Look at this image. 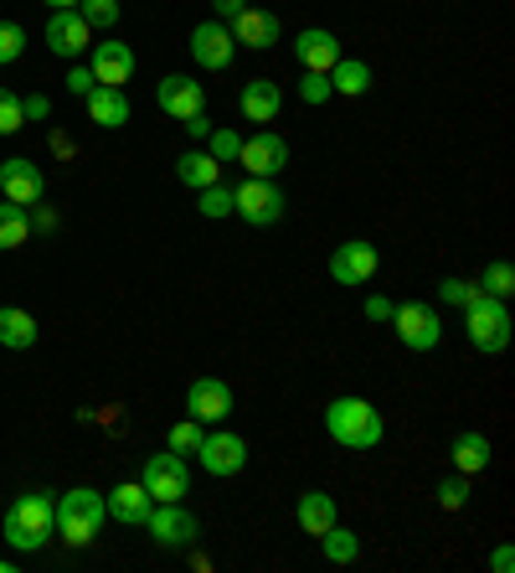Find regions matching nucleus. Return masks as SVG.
Returning a JSON list of instances; mask_svg holds the SVG:
<instances>
[{"mask_svg": "<svg viewBox=\"0 0 515 573\" xmlns=\"http://www.w3.org/2000/svg\"><path fill=\"white\" fill-rule=\"evenodd\" d=\"M58 532V497L52 491H31V497H16L6 522H0V538L16 548V553H42Z\"/></svg>", "mask_w": 515, "mask_h": 573, "instance_id": "f257e3e1", "label": "nucleus"}, {"mask_svg": "<svg viewBox=\"0 0 515 573\" xmlns=\"http://www.w3.org/2000/svg\"><path fill=\"white\" fill-rule=\"evenodd\" d=\"M325 434L336 439L340 450H377L387 423L367 398H336V403L325 408Z\"/></svg>", "mask_w": 515, "mask_h": 573, "instance_id": "f03ea898", "label": "nucleus"}, {"mask_svg": "<svg viewBox=\"0 0 515 573\" xmlns=\"http://www.w3.org/2000/svg\"><path fill=\"white\" fill-rule=\"evenodd\" d=\"M109 522V501L93 485H73L68 497H58V538L68 548H89Z\"/></svg>", "mask_w": 515, "mask_h": 573, "instance_id": "7ed1b4c3", "label": "nucleus"}, {"mask_svg": "<svg viewBox=\"0 0 515 573\" xmlns=\"http://www.w3.org/2000/svg\"><path fill=\"white\" fill-rule=\"evenodd\" d=\"M464 331H470V347L485 351V357L505 351L511 347V310H505V300H495V295H474V300L464 305Z\"/></svg>", "mask_w": 515, "mask_h": 573, "instance_id": "20e7f679", "label": "nucleus"}, {"mask_svg": "<svg viewBox=\"0 0 515 573\" xmlns=\"http://www.w3.org/2000/svg\"><path fill=\"white\" fill-rule=\"evenodd\" d=\"M284 192L279 182H264V176H248V182H237L233 186V212L243 217L248 227H274L284 217Z\"/></svg>", "mask_w": 515, "mask_h": 573, "instance_id": "39448f33", "label": "nucleus"}, {"mask_svg": "<svg viewBox=\"0 0 515 573\" xmlns=\"http://www.w3.org/2000/svg\"><path fill=\"white\" fill-rule=\"evenodd\" d=\"M392 331H398V341L408 351H433L443 341V316L433 310V305L423 300H408V305H392Z\"/></svg>", "mask_w": 515, "mask_h": 573, "instance_id": "423d86ee", "label": "nucleus"}, {"mask_svg": "<svg viewBox=\"0 0 515 573\" xmlns=\"http://www.w3.org/2000/svg\"><path fill=\"white\" fill-rule=\"evenodd\" d=\"M140 485L150 491V501H181L192 491V465H186V454H176V450L150 454L145 470H140Z\"/></svg>", "mask_w": 515, "mask_h": 573, "instance_id": "0eeeda50", "label": "nucleus"}, {"mask_svg": "<svg viewBox=\"0 0 515 573\" xmlns=\"http://www.w3.org/2000/svg\"><path fill=\"white\" fill-rule=\"evenodd\" d=\"M145 528H150V538H155L161 548H192L196 538H202V522H196L181 501H155Z\"/></svg>", "mask_w": 515, "mask_h": 573, "instance_id": "6e6552de", "label": "nucleus"}, {"mask_svg": "<svg viewBox=\"0 0 515 573\" xmlns=\"http://www.w3.org/2000/svg\"><path fill=\"white\" fill-rule=\"evenodd\" d=\"M377 269H382V258H377V248H371L367 238H351L340 243L336 254H330V279L346 289H361L377 279Z\"/></svg>", "mask_w": 515, "mask_h": 573, "instance_id": "1a4fd4ad", "label": "nucleus"}, {"mask_svg": "<svg viewBox=\"0 0 515 573\" xmlns=\"http://www.w3.org/2000/svg\"><path fill=\"white\" fill-rule=\"evenodd\" d=\"M155 104L171 114V120H196V114H206V89L196 83L192 73H165L161 83H155Z\"/></svg>", "mask_w": 515, "mask_h": 573, "instance_id": "9d476101", "label": "nucleus"}, {"mask_svg": "<svg viewBox=\"0 0 515 573\" xmlns=\"http://www.w3.org/2000/svg\"><path fill=\"white\" fill-rule=\"evenodd\" d=\"M0 196L6 202H16V207H37L47 196V176L37 161H27V155H11V161H0Z\"/></svg>", "mask_w": 515, "mask_h": 573, "instance_id": "9b49d317", "label": "nucleus"}, {"mask_svg": "<svg viewBox=\"0 0 515 573\" xmlns=\"http://www.w3.org/2000/svg\"><path fill=\"white\" fill-rule=\"evenodd\" d=\"M237 161H243L248 176L274 182V176L289 166V145H284V135H274V130H253V135L243 140V151H237Z\"/></svg>", "mask_w": 515, "mask_h": 573, "instance_id": "f8f14e48", "label": "nucleus"}, {"mask_svg": "<svg viewBox=\"0 0 515 573\" xmlns=\"http://www.w3.org/2000/svg\"><path fill=\"white\" fill-rule=\"evenodd\" d=\"M196 460H202L206 475L227 481V475H237V470L248 465V444H243V434H233V429H217V434H206V439H202Z\"/></svg>", "mask_w": 515, "mask_h": 573, "instance_id": "ddd939ff", "label": "nucleus"}, {"mask_svg": "<svg viewBox=\"0 0 515 573\" xmlns=\"http://www.w3.org/2000/svg\"><path fill=\"white\" fill-rule=\"evenodd\" d=\"M237 47H248V52H268V47H279V11H264V6H243V11L227 21Z\"/></svg>", "mask_w": 515, "mask_h": 573, "instance_id": "4468645a", "label": "nucleus"}, {"mask_svg": "<svg viewBox=\"0 0 515 573\" xmlns=\"http://www.w3.org/2000/svg\"><path fill=\"white\" fill-rule=\"evenodd\" d=\"M186 47H192L196 68H206V73H222V68H233V52H237L227 21H202V27L192 31V42H186Z\"/></svg>", "mask_w": 515, "mask_h": 573, "instance_id": "2eb2a0df", "label": "nucleus"}, {"mask_svg": "<svg viewBox=\"0 0 515 573\" xmlns=\"http://www.w3.org/2000/svg\"><path fill=\"white\" fill-rule=\"evenodd\" d=\"M186 413H192L196 423H227V413H233V388L222 378H196L192 388H186Z\"/></svg>", "mask_w": 515, "mask_h": 573, "instance_id": "dca6fc26", "label": "nucleus"}, {"mask_svg": "<svg viewBox=\"0 0 515 573\" xmlns=\"http://www.w3.org/2000/svg\"><path fill=\"white\" fill-rule=\"evenodd\" d=\"M47 47H52L58 58H83L93 47V27L78 11H52V21H47Z\"/></svg>", "mask_w": 515, "mask_h": 573, "instance_id": "f3484780", "label": "nucleus"}, {"mask_svg": "<svg viewBox=\"0 0 515 573\" xmlns=\"http://www.w3.org/2000/svg\"><path fill=\"white\" fill-rule=\"evenodd\" d=\"M295 58H299V68H305V73H330V68H336L346 52H340L336 31L309 27V31H299V37H295Z\"/></svg>", "mask_w": 515, "mask_h": 573, "instance_id": "a211bd4d", "label": "nucleus"}, {"mask_svg": "<svg viewBox=\"0 0 515 573\" xmlns=\"http://www.w3.org/2000/svg\"><path fill=\"white\" fill-rule=\"evenodd\" d=\"M93 58H89V68H93V83H109V89H124L134 78V52L124 42H93L89 47Z\"/></svg>", "mask_w": 515, "mask_h": 573, "instance_id": "6ab92c4d", "label": "nucleus"}, {"mask_svg": "<svg viewBox=\"0 0 515 573\" xmlns=\"http://www.w3.org/2000/svg\"><path fill=\"white\" fill-rule=\"evenodd\" d=\"M237 109H243L248 124H274L284 109V89L274 78H253V83H243V93H237Z\"/></svg>", "mask_w": 515, "mask_h": 573, "instance_id": "aec40b11", "label": "nucleus"}, {"mask_svg": "<svg viewBox=\"0 0 515 573\" xmlns=\"http://www.w3.org/2000/svg\"><path fill=\"white\" fill-rule=\"evenodd\" d=\"M83 109L99 130H124L130 124V99H124V89H109V83H93L83 93Z\"/></svg>", "mask_w": 515, "mask_h": 573, "instance_id": "412c9836", "label": "nucleus"}, {"mask_svg": "<svg viewBox=\"0 0 515 573\" xmlns=\"http://www.w3.org/2000/svg\"><path fill=\"white\" fill-rule=\"evenodd\" d=\"M109 516H114V522H124V528H145L150 522V507H155V501H150V491L140 481H130V485H114V491H109Z\"/></svg>", "mask_w": 515, "mask_h": 573, "instance_id": "4be33fe9", "label": "nucleus"}, {"mask_svg": "<svg viewBox=\"0 0 515 573\" xmlns=\"http://www.w3.org/2000/svg\"><path fill=\"white\" fill-rule=\"evenodd\" d=\"M37 316L21 310V305H0V347L6 351H31L37 347Z\"/></svg>", "mask_w": 515, "mask_h": 573, "instance_id": "5701e85b", "label": "nucleus"}, {"mask_svg": "<svg viewBox=\"0 0 515 573\" xmlns=\"http://www.w3.org/2000/svg\"><path fill=\"white\" fill-rule=\"evenodd\" d=\"M454 470L459 475H480V470H490V439L480 434V429H464V434L454 439Z\"/></svg>", "mask_w": 515, "mask_h": 573, "instance_id": "b1692460", "label": "nucleus"}, {"mask_svg": "<svg viewBox=\"0 0 515 573\" xmlns=\"http://www.w3.org/2000/svg\"><path fill=\"white\" fill-rule=\"evenodd\" d=\"M299 528L309 532V538H320L325 528H336V497H325V491H305V497H299Z\"/></svg>", "mask_w": 515, "mask_h": 573, "instance_id": "393cba45", "label": "nucleus"}, {"mask_svg": "<svg viewBox=\"0 0 515 573\" xmlns=\"http://www.w3.org/2000/svg\"><path fill=\"white\" fill-rule=\"evenodd\" d=\"M176 176H181V186H192V192H202V186H212V182H222V166L212 161V151H186L176 161Z\"/></svg>", "mask_w": 515, "mask_h": 573, "instance_id": "a878e982", "label": "nucleus"}, {"mask_svg": "<svg viewBox=\"0 0 515 573\" xmlns=\"http://www.w3.org/2000/svg\"><path fill=\"white\" fill-rule=\"evenodd\" d=\"M325 78H330V89L336 93H351V99H361V93L371 89V68L367 62H356V58H340Z\"/></svg>", "mask_w": 515, "mask_h": 573, "instance_id": "bb28decb", "label": "nucleus"}, {"mask_svg": "<svg viewBox=\"0 0 515 573\" xmlns=\"http://www.w3.org/2000/svg\"><path fill=\"white\" fill-rule=\"evenodd\" d=\"M320 553H325V563H356V559H361V538L336 522V528L320 532Z\"/></svg>", "mask_w": 515, "mask_h": 573, "instance_id": "cd10ccee", "label": "nucleus"}, {"mask_svg": "<svg viewBox=\"0 0 515 573\" xmlns=\"http://www.w3.org/2000/svg\"><path fill=\"white\" fill-rule=\"evenodd\" d=\"M27 238H31L27 207H16V202H0V254H6V248H21Z\"/></svg>", "mask_w": 515, "mask_h": 573, "instance_id": "c85d7f7f", "label": "nucleus"}, {"mask_svg": "<svg viewBox=\"0 0 515 573\" xmlns=\"http://www.w3.org/2000/svg\"><path fill=\"white\" fill-rule=\"evenodd\" d=\"M480 295H495V300H511L515 295V269L505 264V258L485 264V274H480Z\"/></svg>", "mask_w": 515, "mask_h": 573, "instance_id": "c756f323", "label": "nucleus"}, {"mask_svg": "<svg viewBox=\"0 0 515 573\" xmlns=\"http://www.w3.org/2000/svg\"><path fill=\"white\" fill-rule=\"evenodd\" d=\"M196 212L212 217V223H217V217H233V186H222V182L202 186V192H196Z\"/></svg>", "mask_w": 515, "mask_h": 573, "instance_id": "7c9ffc66", "label": "nucleus"}, {"mask_svg": "<svg viewBox=\"0 0 515 573\" xmlns=\"http://www.w3.org/2000/svg\"><path fill=\"white\" fill-rule=\"evenodd\" d=\"M202 439H206V429L192 419V413H186L181 423H171V434H165V450H176V454H196V450H202Z\"/></svg>", "mask_w": 515, "mask_h": 573, "instance_id": "2f4dec72", "label": "nucleus"}, {"mask_svg": "<svg viewBox=\"0 0 515 573\" xmlns=\"http://www.w3.org/2000/svg\"><path fill=\"white\" fill-rule=\"evenodd\" d=\"M78 16L93 31H114L119 27V0H78Z\"/></svg>", "mask_w": 515, "mask_h": 573, "instance_id": "473e14b6", "label": "nucleus"}, {"mask_svg": "<svg viewBox=\"0 0 515 573\" xmlns=\"http://www.w3.org/2000/svg\"><path fill=\"white\" fill-rule=\"evenodd\" d=\"M206 151H212V161H217V166H233L237 151H243V140H237V130H222V124H212V135H206Z\"/></svg>", "mask_w": 515, "mask_h": 573, "instance_id": "72a5a7b5", "label": "nucleus"}, {"mask_svg": "<svg viewBox=\"0 0 515 573\" xmlns=\"http://www.w3.org/2000/svg\"><path fill=\"white\" fill-rule=\"evenodd\" d=\"M27 52V27L21 21H0V68H11Z\"/></svg>", "mask_w": 515, "mask_h": 573, "instance_id": "f704fd0d", "label": "nucleus"}, {"mask_svg": "<svg viewBox=\"0 0 515 573\" xmlns=\"http://www.w3.org/2000/svg\"><path fill=\"white\" fill-rule=\"evenodd\" d=\"M439 507L443 512H464V507H470V481H464V475L439 481Z\"/></svg>", "mask_w": 515, "mask_h": 573, "instance_id": "c9c22d12", "label": "nucleus"}, {"mask_svg": "<svg viewBox=\"0 0 515 573\" xmlns=\"http://www.w3.org/2000/svg\"><path fill=\"white\" fill-rule=\"evenodd\" d=\"M27 124V114H21V99H16L11 89H0V135H16Z\"/></svg>", "mask_w": 515, "mask_h": 573, "instance_id": "e433bc0d", "label": "nucleus"}, {"mask_svg": "<svg viewBox=\"0 0 515 573\" xmlns=\"http://www.w3.org/2000/svg\"><path fill=\"white\" fill-rule=\"evenodd\" d=\"M299 99H305V104H325V99H336V89H330L325 73H305L299 78Z\"/></svg>", "mask_w": 515, "mask_h": 573, "instance_id": "4c0bfd02", "label": "nucleus"}, {"mask_svg": "<svg viewBox=\"0 0 515 573\" xmlns=\"http://www.w3.org/2000/svg\"><path fill=\"white\" fill-rule=\"evenodd\" d=\"M439 295H443V305H459V310H464V305L480 295V285H470V279H443Z\"/></svg>", "mask_w": 515, "mask_h": 573, "instance_id": "58836bf2", "label": "nucleus"}, {"mask_svg": "<svg viewBox=\"0 0 515 573\" xmlns=\"http://www.w3.org/2000/svg\"><path fill=\"white\" fill-rule=\"evenodd\" d=\"M21 114H27V124H42L47 114H52V104H47V93H31V99H21Z\"/></svg>", "mask_w": 515, "mask_h": 573, "instance_id": "ea45409f", "label": "nucleus"}, {"mask_svg": "<svg viewBox=\"0 0 515 573\" xmlns=\"http://www.w3.org/2000/svg\"><path fill=\"white\" fill-rule=\"evenodd\" d=\"M93 89V68H83V62H73V73H68V93L73 99H83V93Z\"/></svg>", "mask_w": 515, "mask_h": 573, "instance_id": "a19ab883", "label": "nucleus"}, {"mask_svg": "<svg viewBox=\"0 0 515 573\" xmlns=\"http://www.w3.org/2000/svg\"><path fill=\"white\" fill-rule=\"evenodd\" d=\"M181 130H186V135H192L196 145H202V140L212 135V120H206V114H196V120H186V124H181Z\"/></svg>", "mask_w": 515, "mask_h": 573, "instance_id": "79ce46f5", "label": "nucleus"}, {"mask_svg": "<svg viewBox=\"0 0 515 573\" xmlns=\"http://www.w3.org/2000/svg\"><path fill=\"white\" fill-rule=\"evenodd\" d=\"M392 316V300H387V295H371L367 300V320H387Z\"/></svg>", "mask_w": 515, "mask_h": 573, "instance_id": "37998d69", "label": "nucleus"}, {"mask_svg": "<svg viewBox=\"0 0 515 573\" xmlns=\"http://www.w3.org/2000/svg\"><path fill=\"white\" fill-rule=\"evenodd\" d=\"M490 569H495V573H511V569H515V553H511V548H495V553H490Z\"/></svg>", "mask_w": 515, "mask_h": 573, "instance_id": "c03bdc74", "label": "nucleus"}, {"mask_svg": "<svg viewBox=\"0 0 515 573\" xmlns=\"http://www.w3.org/2000/svg\"><path fill=\"white\" fill-rule=\"evenodd\" d=\"M248 0H212V11H217V21H233L237 11H243Z\"/></svg>", "mask_w": 515, "mask_h": 573, "instance_id": "a18cd8bd", "label": "nucleus"}, {"mask_svg": "<svg viewBox=\"0 0 515 573\" xmlns=\"http://www.w3.org/2000/svg\"><path fill=\"white\" fill-rule=\"evenodd\" d=\"M37 207H42V202H37ZM31 223H37V227H42V233H52V227H58V217H52V212H37V217H31Z\"/></svg>", "mask_w": 515, "mask_h": 573, "instance_id": "49530a36", "label": "nucleus"}, {"mask_svg": "<svg viewBox=\"0 0 515 573\" xmlns=\"http://www.w3.org/2000/svg\"><path fill=\"white\" fill-rule=\"evenodd\" d=\"M42 6H52V11H78V0H42Z\"/></svg>", "mask_w": 515, "mask_h": 573, "instance_id": "de8ad7c7", "label": "nucleus"}, {"mask_svg": "<svg viewBox=\"0 0 515 573\" xmlns=\"http://www.w3.org/2000/svg\"><path fill=\"white\" fill-rule=\"evenodd\" d=\"M11 569H16V563H11V559H0V573H11Z\"/></svg>", "mask_w": 515, "mask_h": 573, "instance_id": "09e8293b", "label": "nucleus"}]
</instances>
